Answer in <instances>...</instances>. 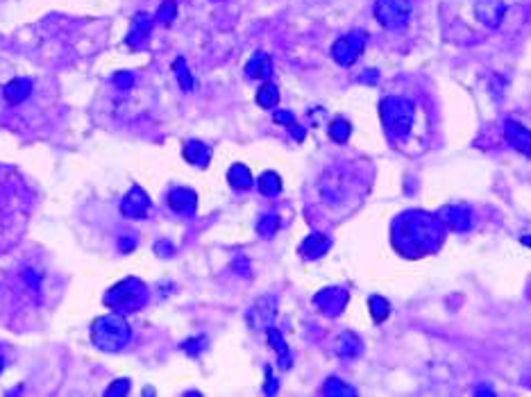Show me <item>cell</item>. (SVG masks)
Segmentation results:
<instances>
[{
    "instance_id": "5bb4252c",
    "label": "cell",
    "mask_w": 531,
    "mask_h": 397,
    "mask_svg": "<svg viewBox=\"0 0 531 397\" xmlns=\"http://www.w3.org/2000/svg\"><path fill=\"white\" fill-rule=\"evenodd\" d=\"M166 202H168V207H171L173 212L180 214V216H193L196 209H198V196H196V191L184 189V186L171 189Z\"/></svg>"
},
{
    "instance_id": "30bf717a",
    "label": "cell",
    "mask_w": 531,
    "mask_h": 397,
    "mask_svg": "<svg viewBox=\"0 0 531 397\" xmlns=\"http://www.w3.org/2000/svg\"><path fill=\"white\" fill-rule=\"evenodd\" d=\"M348 299H350V293L345 288L329 286L314 295V304L318 306L322 313H327V316H338V313L348 306Z\"/></svg>"
},
{
    "instance_id": "3957f363",
    "label": "cell",
    "mask_w": 531,
    "mask_h": 397,
    "mask_svg": "<svg viewBox=\"0 0 531 397\" xmlns=\"http://www.w3.org/2000/svg\"><path fill=\"white\" fill-rule=\"evenodd\" d=\"M132 339V329L123 313H109L93 320L91 325V341L102 352H118L123 350Z\"/></svg>"
},
{
    "instance_id": "e575fe53",
    "label": "cell",
    "mask_w": 531,
    "mask_h": 397,
    "mask_svg": "<svg viewBox=\"0 0 531 397\" xmlns=\"http://www.w3.org/2000/svg\"><path fill=\"white\" fill-rule=\"evenodd\" d=\"M114 82L118 87H132V73H118Z\"/></svg>"
},
{
    "instance_id": "d6986e66",
    "label": "cell",
    "mask_w": 531,
    "mask_h": 397,
    "mask_svg": "<svg viewBox=\"0 0 531 397\" xmlns=\"http://www.w3.org/2000/svg\"><path fill=\"white\" fill-rule=\"evenodd\" d=\"M329 248H331V238L320 234V231H316V234L305 238V243L300 245V252L305 259H320V257H324V252Z\"/></svg>"
},
{
    "instance_id": "ba28073f",
    "label": "cell",
    "mask_w": 531,
    "mask_h": 397,
    "mask_svg": "<svg viewBox=\"0 0 531 397\" xmlns=\"http://www.w3.org/2000/svg\"><path fill=\"white\" fill-rule=\"evenodd\" d=\"M366 39H368V34L361 32V30L336 39L334 46H331V57H334V62L341 66H352L361 57V52H364Z\"/></svg>"
},
{
    "instance_id": "52a82bcc",
    "label": "cell",
    "mask_w": 531,
    "mask_h": 397,
    "mask_svg": "<svg viewBox=\"0 0 531 397\" xmlns=\"http://www.w3.org/2000/svg\"><path fill=\"white\" fill-rule=\"evenodd\" d=\"M411 0H377L375 3V19L386 30H400L409 23Z\"/></svg>"
},
{
    "instance_id": "f546056e",
    "label": "cell",
    "mask_w": 531,
    "mask_h": 397,
    "mask_svg": "<svg viewBox=\"0 0 531 397\" xmlns=\"http://www.w3.org/2000/svg\"><path fill=\"white\" fill-rule=\"evenodd\" d=\"M322 393H324V395H345V397L357 395V391H354L352 386L343 384V381H341V379H336V377H329L327 381H324Z\"/></svg>"
},
{
    "instance_id": "8d00e7d4",
    "label": "cell",
    "mask_w": 531,
    "mask_h": 397,
    "mask_svg": "<svg viewBox=\"0 0 531 397\" xmlns=\"http://www.w3.org/2000/svg\"><path fill=\"white\" fill-rule=\"evenodd\" d=\"M379 78H377V71H366L364 78H361V82H370V84H375Z\"/></svg>"
},
{
    "instance_id": "f35d334b",
    "label": "cell",
    "mask_w": 531,
    "mask_h": 397,
    "mask_svg": "<svg viewBox=\"0 0 531 397\" xmlns=\"http://www.w3.org/2000/svg\"><path fill=\"white\" fill-rule=\"evenodd\" d=\"M493 391H491V388H479V391H477V395H491Z\"/></svg>"
},
{
    "instance_id": "8992f818",
    "label": "cell",
    "mask_w": 531,
    "mask_h": 397,
    "mask_svg": "<svg viewBox=\"0 0 531 397\" xmlns=\"http://www.w3.org/2000/svg\"><path fill=\"white\" fill-rule=\"evenodd\" d=\"M318 191H320V198L327 202V205H341L350 193L348 168L331 166V168L324 170V175H322L320 184H318Z\"/></svg>"
},
{
    "instance_id": "7c38bea8",
    "label": "cell",
    "mask_w": 531,
    "mask_h": 397,
    "mask_svg": "<svg viewBox=\"0 0 531 397\" xmlns=\"http://www.w3.org/2000/svg\"><path fill=\"white\" fill-rule=\"evenodd\" d=\"M436 216H438V220L452 231H466L472 225L470 209L466 205H447V207H442Z\"/></svg>"
},
{
    "instance_id": "ab89813d",
    "label": "cell",
    "mask_w": 531,
    "mask_h": 397,
    "mask_svg": "<svg viewBox=\"0 0 531 397\" xmlns=\"http://www.w3.org/2000/svg\"><path fill=\"white\" fill-rule=\"evenodd\" d=\"M5 368V356H3V350H0V372Z\"/></svg>"
},
{
    "instance_id": "d4e9b609",
    "label": "cell",
    "mask_w": 531,
    "mask_h": 397,
    "mask_svg": "<svg viewBox=\"0 0 531 397\" xmlns=\"http://www.w3.org/2000/svg\"><path fill=\"white\" fill-rule=\"evenodd\" d=\"M279 102V89L272 84V82L268 80L266 84L257 91V104L263 109H272L275 104Z\"/></svg>"
},
{
    "instance_id": "44dd1931",
    "label": "cell",
    "mask_w": 531,
    "mask_h": 397,
    "mask_svg": "<svg viewBox=\"0 0 531 397\" xmlns=\"http://www.w3.org/2000/svg\"><path fill=\"white\" fill-rule=\"evenodd\" d=\"M334 352L343 359H354L364 352V341L354 332H343L334 343Z\"/></svg>"
},
{
    "instance_id": "9a60e30c",
    "label": "cell",
    "mask_w": 531,
    "mask_h": 397,
    "mask_svg": "<svg viewBox=\"0 0 531 397\" xmlns=\"http://www.w3.org/2000/svg\"><path fill=\"white\" fill-rule=\"evenodd\" d=\"M504 139L508 141V146H513L518 152L525 157H531V130H527L525 125H520L518 121H508L504 123Z\"/></svg>"
},
{
    "instance_id": "4dcf8cb0",
    "label": "cell",
    "mask_w": 531,
    "mask_h": 397,
    "mask_svg": "<svg viewBox=\"0 0 531 397\" xmlns=\"http://www.w3.org/2000/svg\"><path fill=\"white\" fill-rule=\"evenodd\" d=\"M277 229H279V216L277 214H266L259 218V223H257V231H259L263 238H270Z\"/></svg>"
},
{
    "instance_id": "603a6c76",
    "label": "cell",
    "mask_w": 531,
    "mask_h": 397,
    "mask_svg": "<svg viewBox=\"0 0 531 397\" xmlns=\"http://www.w3.org/2000/svg\"><path fill=\"white\" fill-rule=\"evenodd\" d=\"M227 179H230V184L236 191H248L250 186H252V173H250V168L243 166V163H234L230 168V173H227Z\"/></svg>"
},
{
    "instance_id": "6da1fadb",
    "label": "cell",
    "mask_w": 531,
    "mask_h": 397,
    "mask_svg": "<svg viewBox=\"0 0 531 397\" xmlns=\"http://www.w3.org/2000/svg\"><path fill=\"white\" fill-rule=\"evenodd\" d=\"M32 214V193L19 170L0 166V254L12 250L23 236Z\"/></svg>"
},
{
    "instance_id": "277c9868",
    "label": "cell",
    "mask_w": 531,
    "mask_h": 397,
    "mask_svg": "<svg viewBox=\"0 0 531 397\" xmlns=\"http://www.w3.org/2000/svg\"><path fill=\"white\" fill-rule=\"evenodd\" d=\"M379 116L381 123L386 127V132L393 139H407V134L413 127V118H416V107L409 98H400V95H388L379 102Z\"/></svg>"
},
{
    "instance_id": "60d3db41",
    "label": "cell",
    "mask_w": 531,
    "mask_h": 397,
    "mask_svg": "<svg viewBox=\"0 0 531 397\" xmlns=\"http://www.w3.org/2000/svg\"><path fill=\"white\" fill-rule=\"evenodd\" d=\"M529 386H531V384H529Z\"/></svg>"
},
{
    "instance_id": "484cf974",
    "label": "cell",
    "mask_w": 531,
    "mask_h": 397,
    "mask_svg": "<svg viewBox=\"0 0 531 397\" xmlns=\"http://www.w3.org/2000/svg\"><path fill=\"white\" fill-rule=\"evenodd\" d=\"M173 71H175V75H177V82H180V87H182V91H193V87H196V82H193V75H191V71H189V66H187V59H175L173 62Z\"/></svg>"
},
{
    "instance_id": "d590c367",
    "label": "cell",
    "mask_w": 531,
    "mask_h": 397,
    "mask_svg": "<svg viewBox=\"0 0 531 397\" xmlns=\"http://www.w3.org/2000/svg\"><path fill=\"white\" fill-rule=\"evenodd\" d=\"M154 250H157L159 254H164V257H171V254H173V248L168 243H157V245H154Z\"/></svg>"
},
{
    "instance_id": "d6a6232c",
    "label": "cell",
    "mask_w": 531,
    "mask_h": 397,
    "mask_svg": "<svg viewBox=\"0 0 531 397\" xmlns=\"http://www.w3.org/2000/svg\"><path fill=\"white\" fill-rule=\"evenodd\" d=\"M128 393H130V381L128 379H116L114 384L107 388L105 395H109V397H123V395H128Z\"/></svg>"
},
{
    "instance_id": "e0dca14e",
    "label": "cell",
    "mask_w": 531,
    "mask_h": 397,
    "mask_svg": "<svg viewBox=\"0 0 531 397\" xmlns=\"http://www.w3.org/2000/svg\"><path fill=\"white\" fill-rule=\"evenodd\" d=\"M34 89V82L30 78H14L12 82H7L3 87V98L7 104H21L23 100L30 98Z\"/></svg>"
},
{
    "instance_id": "1f68e13d",
    "label": "cell",
    "mask_w": 531,
    "mask_h": 397,
    "mask_svg": "<svg viewBox=\"0 0 531 397\" xmlns=\"http://www.w3.org/2000/svg\"><path fill=\"white\" fill-rule=\"evenodd\" d=\"M175 16H177V5L173 3V0H164L161 7H159V12H157V21L159 23H164V25H171L175 21Z\"/></svg>"
},
{
    "instance_id": "7a4b0ae2",
    "label": "cell",
    "mask_w": 531,
    "mask_h": 397,
    "mask_svg": "<svg viewBox=\"0 0 531 397\" xmlns=\"http://www.w3.org/2000/svg\"><path fill=\"white\" fill-rule=\"evenodd\" d=\"M445 238V225L438 220V216L425 212H409L395 220L393 227V243L397 252L407 257H425V254L436 252Z\"/></svg>"
},
{
    "instance_id": "f1b7e54d",
    "label": "cell",
    "mask_w": 531,
    "mask_h": 397,
    "mask_svg": "<svg viewBox=\"0 0 531 397\" xmlns=\"http://www.w3.org/2000/svg\"><path fill=\"white\" fill-rule=\"evenodd\" d=\"M368 304H370V316H373V320L375 323H384V320L388 318V313H390V304L384 299L381 295H370V299H368Z\"/></svg>"
},
{
    "instance_id": "83f0119b",
    "label": "cell",
    "mask_w": 531,
    "mask_h": 397,
    "mask_svg": "<svg viewBox=\"0 0 531 397\" xmlns=\"http://www.w3.org/2000/svg\"><path fill=\"white\" fill-rule=\"evenodd\" d=\"M272 121L289 127L291 134L295 137V141H305V130H302V127L295 123V116L291 114V111H275V114H272Z\"/></svg>"
},
{
    "instance_id": "5b68a950",
    "label": "cell",
    "mask_w": 531,
    "mask_h": 397,
    "mask_svg": "<svg viewBox=\"0 0 531 397\" xmlns=\"http://www.w3.org/2000/svg\"><path fill=\"white\" fill-rule=\"evenodd\" d=\"M148 302V286L139 277H128L118 282L105 295V304L116 313H134Z\"/></svg>"
},
{
    "instance_id": "4316f807",
    "label": "cell",
    "mask_w": 531,
    "mask_h": 397,
    "mask_svg": "<svg viewBox=\"0 0 531 397\" xmlns=\"http://www.w3.org/2000/svg\"><path fill=\"white\" fill-rule=\"evenodd\" d=\"M352 134V125L345 121V118H334V121L329 123V137L331 141H336V144H345V141L350 139Z\"/></svg>"
},
{
    "instance_id": "74e56055",
    "label": "cell",
    "mask_w": 531,
    "mask_h": 397,
    "mask_svg": "<svg viewBox=\"0 0 531 397\" xmlns=\"http://www.w3.org/2000/svg\"><path fill=\"white\" fill-rule=\"evenodd\" d=\"M520 241H522V245H527V248H531V236H522Z\"/></svg>"
},
{
    "instance_id": "7402d4cb",
    "label": "cell",
    "mask_w": 531,
    "mask_h": 397,
    "mask_svg": "<svg viewBox=\"0 0 531 397\" xmlns=\"http://www.w3.org/2000/svg\"><path fill=\"white\" fill-rule=\"evenodd\" d=\"M268 332V343H270V348L277 352V365L282 370H289L291 368V363H293V359H291V352H289V348H286V343H284V336L277 332L275 327H268L266 329Z\"/></svg>"
},
{
    "instance_id": "4fadbf2b",
    "label": "cell",
    "mask_w": 531,
    "mask_h": 397,
    "mask_svg": "<svg viewBox=\"0 0 531 397\" xmlns=\"http://www.w3.org/2000/svg\"><path fill=\"white\" fill-rule=\"evenodd\" d=\"M152 23L154 21L148 16V14H137L132 19V25H130V32L125 36V43L132 48V50H141L148 46V39L152 34Z\"/></svg>"
},
{
    "instance_id": "2e32d148",
    "label": "cell",
    "mask_w": 531,
    "mask_h": 397,
    "mask_svg": "<svg viewBox=\"0 0 531 397\" xmlns=\"http://www.w3.org/2000/svg\"><path fill=\"white\" fill-rule=\"evenodd\" d=\"M506 5L502 0H477L475 14L484 25L488 27H499L502 19H504Z\"/></svg>"
},
{
    "instance_id": "ffe728a7",
    "label": "cell",
    "mask_w": 531,
    "mask_h": 397,
    "mask_svg": "<svg viewBox=\"0 0 531 397\" xmlns=\"http://www.w3.org/2000/svg\"><path fill=\"white\" fill-rule=\"evenodd\" d=\"M246 75L252 80H266L272 78V59L266 52H255L252 59L246 64Z\"/></svg>"
},
{
    "instance_id": "9c48e42d",
    "label": "cell",
    "mask_w": 531,
    "mask_h": 397,
    "mask_svg": "<svg viewBox=\"0 0 531 397\" xmlns=\"http://www.w3.org/2000/svg\"><path fill=\"white\" fill-rule=\"evenodd\" d=\"M277 316V297L266 293L252 304V309L248 311V325L255 329H268L272 320Z\"/></svg>"
},
{
    "instance_id": "cb8c5ba5",
    "label": "cell",
    "mask_w": 531,
    "mask_h": 397,
    "mask_svg": "<svg viewBox=\"0 0 531 397\" xmlns=\"http://www.w3.org/2000/svg\"><path fill=\"white\" fill-rule=\"evenodd\" d=\"M257 186H259V193H263L266 198H275L282 193V179H279L277 173H272V170H266L259 177V182H257Z\"/></svg>"
},
{
    "instance_id": "836d02e7",
    "label": "cell",
    "mask_w": 531,
    "mask_h": 397,
    "mask_svg": "<svg viewBox=\"0 0 531 397\" xmlns=\"http://www.w3.org/2000/svg\"><path fill=\"white\" fill-rule=\"evenodd\" d=\"M263 391L268 393V395L277 393V381L272 379V372H270V368H266V386H263Z\"/></svg>"
},
{
    "instance_id": "ac0fdd59",
    "label": "cell",
    "mask_w": 531,
    "mask_h": 397,
    "mask_svg": "<svg viewBox=\"0 0 531 397\" xmlns=\"http://www.w3.org/2000/svg\"><path fill=\"white\" fill-rule=\"evenodd\" d=\"M184 159H187L189 163H193V166L198 168H206L211 161V148L202 144V141H187L184 144V150H182Z\"/></svg>"
},
{
    "instance_id": "8fae6325",
    "label": "cell",
    "mask_w": 531,
    "mask_h": 397,
    "mask_svg": "<svg viewBox=\"0 0 531 397\" xmlns=\"http://www.w3.org/2000/svg\"><path fill=\"white\" fill-rule=\"evenodd\" d=\"M150 212V198L141 186H132L121 202V214L125 218H145Z\"/></svg>"
}]
</instances>
